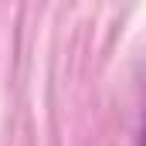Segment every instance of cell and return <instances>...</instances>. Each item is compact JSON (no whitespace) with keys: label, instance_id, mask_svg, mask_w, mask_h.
Instances as JSON below:
<instances>
[{"label":"cell","instance_id":"cell-1","mask_svg":"<svg viewBox=\"0 0 146 146\" xmlns=\"http://www.w3.org/2000/svg\"><path fill=\"white\" fill-rule=\"evenodd\" d=\"M139 146H146V122H143V133H139Z\"/></svg>","mask_w":146,"mask_h":146}]
</instances>
